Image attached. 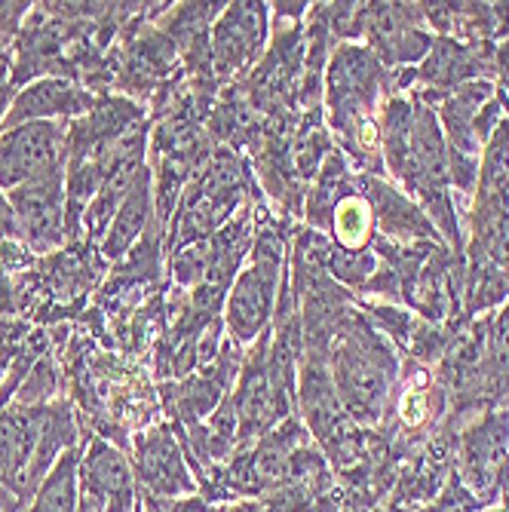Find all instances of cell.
<instances>
[{
  "label": "cell",
  "instance_id": "9",
  "mask_svg": "<svg viewBox=\"0 0 509 512\" xmlns=\"http://www.w3.org/2000/svg\"><path fill=\"white\" fill-rule=\"evenodd\" d=\"M142 476L160 494L191 491L188 473H184V463H181L178 448L169 439V433H154L151 442L142 448Z\"/></svg>",
  "mask_w": 509,
  "mask_h": 512
},
{
  "label": "cell",
  "instance_id": "8",
  "mask_svg": "<svg viewBox=\"0 0 509 512\" xmlns=\"http://www.w3.org/2000/svg\"><path fill=\"white\" fill-rule=\"evenodd\" d=\"M92 105H89V96L83 89H77L71 80H59V77H50V80H40L28 89H22L4 126L13 129V126H22V123H34V120H56V117H74V114H86Z\"/></svg>",
  "mask_w": 509,
  "mask_h": 512
},
{
  "label": "cell",
  "instance_id": "17",
  "mask_svg": "<svg viewBox=\"0 0 509 512\" xmlns=\"http://www.w3.org/2000/svg\"><path fill=\"white\" fill-rule=\"evenodd\" d=\"M10 96H13V80H10V74H7V65L0 62V120H7V114H10Z\"/></svg>",
  "mask_w": 509,
  "mask_h": 512
},
{
  "label": "cell",
  "instance_id": "4",
  "mask_svg": "<svg viewBox=\"0 0 509 512\" xmlns=\"http://www.w3.org/2000/svg\"><path fill=\"white\" fill-rule=\"evenodd\" d=\"M43 424V405H7L0 411V491H4L10 509H25L19 488L34 460Z\"/></svg>",
  "mask_w": 509,
  "mask_h": 512
},
{
  "label": "cell",
  "instance_id": "18",
  "mask_svg": "<svg viewBox=\"0 0 509 512\" xmlns=\"http://www.w3.org/2000/svg\"><path fill=\"white\" fill-rule=\"evenodd\" d=\"M0 230H16V221H13V209H10V200H4V194H0Z\"/></svg>",
  "mask_w": 509,
  "mask_h": 512
},
{
  "label": "cell",
  "instance_id": "12",
  "mask_svg": "<svg viewBox=\"0 0 509 512\" xmlns=\"http://www.w3.org/2000/svg\"><path fill=\"white\" fill-rule=\"evenodd\" d=\"M80 479H83V488L89 491V500H99V503L114 494L129 491L126 463L102 442L86 454L83 467H80Z\"/></svg>",
  "mask_w": 509,
  "mask_h": 512
},
{
  "label": "cell",
  "instance_id": "5",
  "mask_svg": "<svg viewBox=\"0 0 509 512\" xmlns=\"http://www.w3.org/2000/svg\"><path fill=\"white\" fill-rule=\"evenodd\" d=\"M335 384L356 421H375L384 399V375L359 344H344L335 356Z\"/></svg>",
  "mask_w": 509,
  "mask_h": 512
},
{
  "label": "cell",
  "instance_id": "15",
  "mask_svg": "<svg viewBox=\"0 0 509 512\" xmlns=\"http://www.w3.org/2000/svg\"><path fill=\"white\" fill-rule=\"evenodd\" d=\"M491 353L500 371H509V310L494 322V335H491Z\"/></svg>",
  "mask_w": 509,
  "mask_h": 512
},
{
  "label": "cell",
  "instance_id": "14",
  "mask_svg": "<svg viewBox=\"0 0 509 512\" xmlns=\"http://www.w3.org/2000/svg\"><path fill=\"white\" fill-rule=\"evenodd\" d=\"M329 267L335 270V276L347 279V283H359L362 276L372 273L375 258L372 255H362V252H332Z\"/></svg>",
  "mask_w": 509,
  "mask_h": 512
},
{
  "label": "cell",
  "instance_id": "16",
  "mask_svg": "<svg viewBox=\"0 0 509 512\" xmlns=\"http://www.w3.org/2000/svg\"><path fill=\"white\" fill-rule=\"evenodd\" d=\"M488 249H491V258L509 270V218H500V221H497L494 234H491V240H488Z\"/></svg>",
  "mask_w": 509,
  "mask_h": 512
},
{
  "label": "cell",
  "instance_id": "20",
  "mask_svg": "<svg viewBox=\"0 0 509 512\" xmlns=\"http://www.w3.org/2000/svg\"><path fill=\"white\" fill-rule=\"evenodd\" d=\"M10 362H13V350H7V353H0V381H4V371L10 368Z\"/></svg>",
  "mask_w": 509,
  "mask_h": 512
},
{
  "label": "cell",
  "instance_id": "19",
  "mask_svg": "<svg viewBox=\"0 0 509 512\" xmlns=\"http://www.w3.org/2000/svg\"><path fill=\"white\" fill-rule=\"evenodd\" d=\"M7 341H13V332H10V325H0V353H7Z\"/></svg>",
  "mask_w": 509,
  "mask_h": 512
},
{
  "label": "cell",
  "instance_id": "11",
  "mask_svg": "<svg viewBox=\"0 0 509 512\" xmlns=\"http://www.w3.org/2000/svg\"><path fill=\"white\" fill-rule=\"evenodd\" d=\"M77 448L65 451L59 457V463L50 470V476H46L37 488V494L31 497V503L25 506V512H77Z\"/></svg>",
  "mask_w": 509,
  "mask_h": 512
},
{
  "label": "cell",
  "instance_id": "1",
  "mask_svg": "<svg viewBox=\"0 0 509 512\" xmlns=\"http://www.w3.org/2000/svg\"><path fill=\"white\" fill-rule=\"evenodd\" d=\"M68 129L56 120H34L13 126L0 135V191H16L22 184L65 169Z\"/></svg>",
  "mask_w": 509,
  "mask_h": 512
},
{
  "label": "cell",
  "instance_id": "3",
  "mask_svg": "<svg viewBox=\"0 0 509 512\" xmlns=\"http://www.w3.org/2000/svg\"><path fill=\"white\" fill-rule=\"evenodd\" d=\"M276 279H280V252L261 243L255 252V261L240 273L237 286L227 301L230 332L240 341H252L267 325L273 298H276Z\"/></svg>",
  "mask_w": 509,
  "mask_h": 512
},
{
  "label": "cell",
  "instance_id": "2",
  "mask_svg": "<svg viewBox=\"0 0 509 512\" xmlns=\"http://www.w3.org/2000/svg\"><path fill=\"white\" fill-rule=\"evenodd\" d=\"M7 200L13 209L16 234L34 252H50L65 240V169L22 184V188L10 191Z\"/></svg>",
  "mask_w": 509,
  "mask_h": 512
},
{
  "label": "cell",
  "instance_id": "10",
  "mask_svg": "<svg viewBox=\"0 0 509 512\" xmlns=\"http://www.w3.org/2000/svg\"><path fill=\"white\" fill-rule=\"evenodd\" d=\"M148 215H151V178L148 172L142 175V181L135 184V191L126 197V203L117 209L114 221L108 224V237H105V255L117 258L123 255L138 237H142V230L148 224Z\"/></svg>",
  "mask_w": 509,
  "mask_h": 512
},
{
  "label": "cell",
  "instance_id": "13",
  "mask_svg": "<svg viewBox=\"0 0 509 512\" xmlns=\"http://www.w3.org/2000/svg\"><path fill=\"white\" fill-rule=\"evenodd\" d=\"M335 234L344 246H359L368 237V209L362 206V200H341L338 212H335Z\"/></svg>",
  "mask_w": 509,
  "mask_h": 512
},
{
  "label": "cell",
  "instance_id": "7",
  "mask_svg": "<svg viewBox=\"0 0 509 512\" xmlns=\"http://www.w3.org/2000/svg\"><path fill=\"white\" fill-rule=\"evenodd\" d=\"M234 411H237V430L243 439L264 433L267 427L276 424V417L286 414V393L273 384L264 353H258V359L246 371L240 393L234 399Z\"/></svg>",
  "mask_w": 509,
  "mask_h": 512
},
{
  "label": "cell",
  "instance_id": "6",
  "mask_svg": "<svg viewBox=\"0 0 509 512\" xmlns=\"http://www.w3.org/2000/svg\"><path fill=\"white\" fill-rule=\"evenodd\" d=\"M264 37V7L261 4H234L224 10L215 28V68L221 77L237 74L258 56V46Z\"/></svg>",
  "mask_w": 509,
  "mask_h": 512
}]
</instances>
